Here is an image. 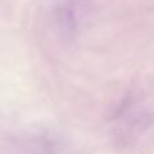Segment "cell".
Wrapping results in <instances>:
<instances>
[{"mask_svg": "<svg viewBox=\"0 0 154 154\" xmlns=\"http://www.w3.org/2000/svg\"><path fill=\"white\" fill-rule=\"evenodd\" d=\"M57 23L60 29L66 34V32H73L77 24V10L76 5L72 2H65L60 7H57Z\"/></svg>", "mask_w": 154, "mask_h": 154, "instance_id": "1", "label": "cell"}]
</instances>
